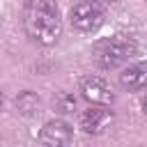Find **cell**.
<instances>
[{"instance_id": "1", "label": "cell", "mask_w": 147, "mask_h": 147, "mask_svg": "<svg viewBox=\"0 0 147 147\" xmlns=\"http://www.w3.org/2000/svg\"><path fill=\"white\" fill-rule=\"evenodd\" d=\"M23 28L34 44L53 46L62 32L57 5L53 0H28L23 7Z\"/></svg>"}, {"instance_id": "2", "label": "cell", "mask_w": 147, "mask_h": 147, "mask_svg": "<svg viewBox=\"0 0 147 147\" xmlns=\"http://www.w3.org/2000/svg\"><path fill=\"white\" fill-rule=\"evenodd\" d=\"M136 53V41L126 34H115L108 39L96 41L94 46V60L99 67L103 69H115L122 62H126L131 55Z\"/></svg>"}, {"instance_id": "3", "label": "cell", "mask_w": 147, "mask_h": 147, "mask_svg": "<svg viewBox=\"0 0 147 147\" xmlns=\"http://www.w3.org/2000/svg\"><path fill=\"white\" fill-rule=\"evenodd\" d=\"M103 18H106V11H103L99 0H80L69 11L71 25L76 30H80V32H92V30L101 28Z\"/></svg>"}, {"instance_id": "4", "label": "cell", "mask_w": 147, "mask_h": 147, "mask_svg": "<svg viewBox=\"0 0 147 147\" xmlns=\"http://www.w3.org/2000/svg\"><path fill=\"white\" fill-rule=\"evenodd\" d=\"M71 138H74V131L64 119H51L39 131V142L44 147H69Z\"/></svg>"}, {"instance_id": "5", "label": "cell", "mask_w": 147, "mask_h": 147, "mask_svg": "<svg viewBox=\"0 0 147 147\" xmlns=\"http://www.w3.org/2000/svg\"><path fill=\"white\" fill-rule=\"evenodd\" d=\"M80 92H83V99L90 101L92 106H108L113 103L115 94L110 92L108 83L103 78H96V76H90L80 83Z\"/></svg>"}, {"instance_id": "6", "label": "cell", "mask_w": 147, "mask_h": 147, "mask_svg": "<svg viewBox=\"0 0 147 147\" xmlns=\"http://www.w3.org/2000/svg\"><path fill=\"white\" fill-rule=\"evenodd\" d=\"M113 119H115L113 110H108L103 106H94L80 115V129L85 133H101L103 129H108L113 124Z\"/></svg>"}, {"instance_id": "7", "label": "cell", "mask_w": 147, "mask_h": 147, "mask_svg": "<svg viewBox=\"0 0 147 147\" xmlns=\"http://www.w3.org/2000/svg\"><path fill=\"white\" fill-rule=\"evenodd\" d=\"M119 85L129 92L147 87V64H131L119 74Z\"/></svg>"}, {"instance_id": "8", "label": "cell", "mask_w": 147, "mask_h": 147, "mask_svg": "<svg viewBox=\"0 0 147 147\" xmlns=\"http://www.w3.org/2000/svg\"><path fill=\"white\" fill-rule=\"evenodd\" d=\"M14 108H16V113H21V115H25V117H32V115L39 113L41 101H39V96H37L34 92H21V94L14 99Z\"/></svg>"}, {"instance_id": "9", "label": "cell", "mask_w": 147, "mask_h": 147, "mask_svg": "<svg viewBox=\"0 0 147 147\" xmlns=\"http://www.w3.org/2000/svg\"><path fill=\"white\" fill-rule=\"evenodd\" d=\"M51 106H53L55 113H60V115H69V113L76 110V96H74L71 92H55L53 99H51Z\"/></svg>"}, {"instance_id": "10", "label": "cell", "mask_w": 147, "mask_h": 147, "mask_svg": "<svg viewBox=\"0 0 147 147\" xmlns=\"http://www.w3.org/2000/svg\"><path fill=\"white\" fill-rule=\"evenodd\" d=\"M142 108H145V113H147V99H145V103H142Z\"/></svg>"}, {"instance_id": "11", "label": "cell", "mask_w": 147, "mask_h": 147, "mask_svg": "<svg viewBox=\"0 0 147 147\" xmlns=\"http://www.w3.org/2000/svg\"><path fill=\"white\" fill-rule=\"evenodd\" d=\"M103 2H117V0H103Z\"/></svg>"}, {"instance_id": "12", "label": "cell", "mask_w": 147, "mask_h": 147, "mask_svg": "<svg viewBox=\"0 0 147 147\" xmlns=\"http://www.w3.org/2000/svg\"><path fill=\"white\" fill-rule=\"evenodd\" d=\"M0 106H2V92H0Z\"/></svg>"}]
</instances>
